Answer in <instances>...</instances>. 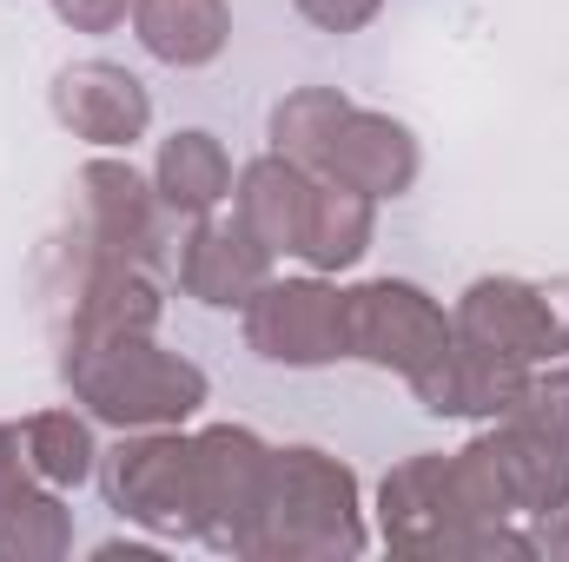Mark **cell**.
Segmentation results:
<instances>
[{"mask_svg": "<svg viewBox=\"0 0 569 562\" xmlns=\"http://www.w3.org/2000/svg\"><path fill=\"white\" fill-rule=\"evenodd\" d=\"M517 503L483 450L470 436L463 450H418L378 483V536L391 556H437V562H530L537 536L510 530Z\"/></svg>", "mask_w": 569, "mask_h": 562, "instance_id": "obj_1", "label": "cell"}, {"mask_svg": "<svg viewBox=\"0 0 569 562\" xmlns=\"http://www.w3.org/2000/svg\"><path fill=\"white\" fill-rule=\"evenodd\" d=\"M371 550L358 470L318 443H279L246 562H351Z\"/></svg>", "mask_w": 569, "mask_h": 562, "instance_id": "obj_2", "label": "cell"}, {"mask_svg": "<svg viewBox=\"0 0 569 562\" xmlns=\"http://www.w3.org/2000/svg\"><path fill=\"white\" fill-rule=\"evenodd\" d=\"M60 384L93 423L113 430H159V423H192L212 398V378L166 351L152 331L140 338H73L60 344Z\"/></svg>", "mask_w": 569, "mask_h": 562, "instance_id": "obj_3", "label": "cell"}, {"mask_svg": "<svg viewBox=\"0 0 569 562\" xmlns=\"http://www.w3.org/2000/svg\"><path fill=\"white\" fill-rule=\"evenodd\" d=\"M40 304H47L53 344H73V338H140V331H159V318H166L159 272L87 245L73 225L40 259Z\"/></svg>", "mask_w": 569, "mask_h": 562, "instance_id": "obj_4", "label": "cell"}, {"mask_svg": "<svg viewBox=\"0 0 569 562\" xmlns=\"http://www.w3.org/2000/svg\"><path fill=\"white\" fill-rule=\"evenodd\" d=\"M450 324L463 344L517 358V364H557L569 358V279H517L490 272L470 279L450 304Z\"/></svg>", "mask_w": 569, "mask_h": 562, "instance_id": "obj_5", "label": "cell"}, {"mask_svg": "<svg viewBox=\"0 0 569 562\" xmlns=\"http://www.w3.org/2000/svg\"><path fill=\"white\" fill-rule=\"evenodd\" d=\"M272 443L246 423L192 430V536L219 556H246V536L266 503Z\"/></svg>", "mask_w": 569, "mask_h": 562, "instance_id": "obj_6", "label": "cell"}, {"mask_svg": "<svg viewBox=\"0 0 569 562\" xmlns=\"http://www.w3.org/2000/svg\"><path fill=\"white\" fill-rule=\"evenodd\" d=\"M345 331H351V358L398 371L405 384L425 378L430 364L457 344L450 311L411 279H365L345 291Z\"/></svg>", "mask_w": 569, "mask_h": 562, "instance_id": "obj_7", "label": "cell"}, {"mask_svg": "<svg viewBox=\"0 0 569 562\" xmlns=\"http://www.w3.org/2000/svg\"><path fill=\"white\" fill-rule=\"evenodd\" d=\"M107 503L152 536H192V436L186 423L120 430V450L100 463Z\"/></svg>", "mask_w": 569, "mask_h": 562, "instance_id": "obj_8", "label": "cell"}, {"mask_svg": "<svg viewBox=\"0 0 569 562\" xmlns=\"http://www.w3.org/2000/svg\"><path fill=\"white\" fill-rule=\"evenodd\" d=\"M246 351L284 364V371H318L351 358L345 331V291L311 272V279H266V291L246 304Z\"/></svg>", "mask_w": 569, "mask_h": 562, "instance_id": "obj_9", "label": "cell"}, {"mask_svg": "<svg viewBox=\"0 0 569 562\" xmlns=\"http://www.w3.org/2000/svg\"><path fill=\"white\" fill-rule=\"evenodd\" d=\"M166 199H159V185L133 172L127 159H113V152H100V159H87L80 172H73V232L87 239V245H100V252H113V259H133V265H166Z\"/></svg>", "mask_w": 569, "mask_h": 562, "instance_id": "obj_10", "label": "cell"}, {"mask_svg": "<svg viewBox=\"0 0 569 562\" xmlns=\"http://www.w3.org/2000/svg\"><path fill=\"white\" fill-rule=\"evenodd\" d=\"M53 120L100 152H127L152 133V93L120 60H73L53 73Z\"/></svg>", "mask_w": 569, "mask_h": 562, "instance_id": "obj_11", "label": "cell"}, {"mask_svg": "<svg viewBox=\"0 0 569 562\" xmlns=\"http://www.w3.org/2000/svg\"><path fill=\"white\" fill-rule=\"evenodd\" d=\"M418 172H425L418 133L405 120H391V113H371V107H351L338 120L331 145H325V159H318V179L351 185V192H365L378 205L385 199H405L418 185Z\"/></svg>", "mask_w": 569, "mask_h": 562, "instance_id": "obj_12", "label": "cell"}, {"mask_svg": "<svg viewBox=\"0 0 569 562\" xmlns=\"http://www.w3.org/2000/svg\"><path fill=\"white\" fill-rule=\"evenodd\" d=\"M272 279V252L246 232V219H192V232L179 239V291L212 304V311H246Z\"/></svg>", "mask_w": 569, "mask_h": 562, "instance_id": "obj_13", "label": "cell"}, {"mask_svg": "<svg viewBox=\"0 0 569 562\" xmlns=\"http://www.w3.org/2000/svg\"><path fill=\"white\" fill-rule=\"evenodd\" d=\"M523 384H530V364L497 358V351H477L463 338L430 364L425 378H411V391H418V404H425L430 418H477V423L503 418L523 398Z\"/></svg>", "mask_w": 569, "mask_h": 562, "instance_id": "obj_14", "label": "cell"}, {"mask_svg": "<svg viewBox=\"0 0 569 562\" xmlns=\"http://www.w3.org/2000/svg\"><path fill=\"white\" fill-rule=\"evenodd\" d=\"M311 199H318V172H305L298 159L266 152L232 179V212L246 219V232L272 252V259H298L305 225H311Z\"/></svg>", "mask_w": 569, "mask_h": 562, "instance_id": "obj_15", "label": "cell"}, {"mask_svg": "<svg viewBox=\"0 0 569 562\" xmlns=\"http://www.w3.org/2000/svg\"><path fill=\"white\" fill-rule=\"evenodd\" d=\"M133 33L159 67H212L232 40V0H133Z\"/></svg>", "mask_w": 569, "mask_h": 562, "instance_id": "obj_16", "label": "cell"}, {"mask_svg": "<svg viewBox=\"0 0 569 562\" xmlns=\"http://www.w3.org/2000/svg\"><path fill=\"white\" fill-rule=\"evenodd\" d=\"M152 185L166 199L172 219H206L232 199V152L219 145V133L206 127H179L172 140H159V159H152Z\"/></svg>", "mask_w": 569, "mask_h": 562, "instance_id": "obj_17", "label": "cell"}, {"mask_svg": "<svg viewBox=\"0 0 569 562\" xmlns=\"http://www.w3.org/2000/svg\"><path fill=\"white\" fill-rule=\"evenodd\" d=\"M371 232H378V199L318 179V199H311V225H305L298 259H305L311 272L338 279V272H351V265L371 252Z\"/></svg>", "mask_w": 569, "mask_h": 562, "instance_id": "obj_18", "label": "cell"}, {"mask_svg": "<svg viewBox=\"0 0 569 562\" xmlns=\"http://www.w3.org/2000/svg\"><path fill=\"white\" fill-rule=\"evenodd\" d=\"M73 550V510L53 483H20L0 496V562H60Z\"/></svg>", "mask_w": 569, "mask_h": 562, "instance_id": "obj_19", "label": "cell"}, {"mask_svg": "<svg viewBox=\"0 0 569 562\" xmlns=\"http://www.w3.org/2000/svg\"><path fill=\"white\" fill-rule=\"evenodd\" d=\"M20 450H27V470L53 490H80L93 470H100V443H93V423L80 411H33L20 423Z\"/></svg>", "mask_w": 569, "mask_h": 562, "instance_id": "obj_20", "label": "cell"}, {"mask_svg": "<svg viewBox=\"0 0 569 562\" xmlns=\"http://www.w3.org/2000/svg\"><path fill=\"white\" fill-rule=\"evenodd\" d=\"M345 113H351V100L338 87H291L272 107V152L298 159L305 172H318V159H325V145H331Z\"/></svg>", "mask_w": 569, "mask_h": 562, "instance_id": "obj_21", "label": "cell"}, {"mask_svg": "<svg viewBox=\"0 0 569 562\" xmlns=\"http://www.w3.org/2000/svg\"><path fill=\"white\" fill-rule=\"evenodd\" d=\"M291 7H298L318 33H338V40H345V33H365V27L385 13V0H291Z\"/></svg>", "mask_w": 569, "mask_h": 562, "instance_id": "obj_22", "label": "cell"}, {"mask_svg": "<svg viewBox=\"0 0 569 562\" xmlns=\"http://www.w3.org/2000/svg\"><path fill=\"white\" fill-rule=\"evenodd\" d=\"M53 13H60V27H73V33H113V27L133 13V0H53Z\"/></svg>", "mask_w": 569, "mask_h": 562, "instance_id": "obj_23", "label": "cell"}, {"mask_svg": "<svg viewBox=\"0 0 569 562\" xmlns=\"http://www.w3.org/2000/svg\"><path fill=\"white\" fill-rule=\"evenodd\" d=\"M20 483H33V470H27V450H20V430H13V423H0V496H13Z\"/></svg>", "mask_w": 569, "mask_h": 562, "instance_id": "obj_24", "label": "cell"}, {"mask_svg": "<svg viewBox=\"0 0 569 562\" xmlns=\"http://www.w3.org/2000/svg\"><path fill=\"white\" fill-rule=\"evenodd\" d=\"M93 556H100V562H120V556H127V562H146L152 550H146V543H100Z\"/></svg>", "mask_w": 569, "mask_h": 562, "instance_id": "obj_25", "label": "cell"}]
</instances>
